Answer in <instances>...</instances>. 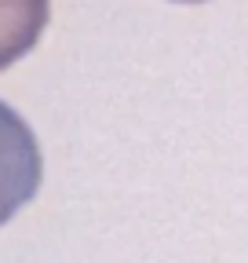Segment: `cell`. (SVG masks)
I'll return each instance as SVG.
<instances>
[{
    "label": "cell",
    "instance_id": "cell-1",
    "mask_svg": "<svg viewBox=\"0 0 248 263\" xmlns=\"http://www.w3.org/2000/svg\"><path fill=\"white\" fill-rule=\"evenodd\" d=\"M44 161L37 136L8 103H0V227L40 190Z\"/></svg>",
    "mask_w": 248,
    "mask_h": 263
},
{
    "label": "cell",
    "instance_id": "cell-2",
    "mask_svg": "<svg viewBox=\"0 0 248 263\" xmlns=\"http://www.w3.org/2000/svg\"><path fill=\"white\" fill-rule=\"evenodd\" d=\"M51 0H0V70L37 48L48 26Z\"/></svg>",
    "mask_w": 248,
    "mask_h": 263
},
{
    "label": "cell",
    "instance_id": "cell-3",
    "mask_svg": "<svg viewBox=\"0 0 248 263\" xmlns=\"http://www.w3.org/2000/svg\"><path fill=\"white\" fill-rule=\"evenodd\" d=\"M175 4H201V0H175Z\"/></svg>",
    "mask_w": 248,
    "mask_h": 263
}]
</instances>
